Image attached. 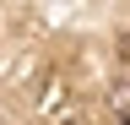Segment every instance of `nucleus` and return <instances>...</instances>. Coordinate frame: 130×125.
I'll list each match as a JSON object with an SVG mask.
<instances>
[{
    "mask_svg": "<svg viewBox=\"0 0 130 125\" xmlns=\"http://www.w3.org/2000/svg\"><path fill=\"white\" fill-rule=\"evenodd\" d=\"M119 125H130V114H125V120H119Z\"/></svg>",
    "mask_w": 130,
    "mask_h": 125,
    "instance_id": "f257e3e1",
    "label": "nucleus"
}]
</instances>
